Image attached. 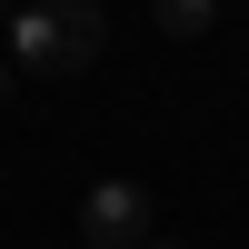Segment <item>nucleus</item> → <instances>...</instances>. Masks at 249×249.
I'll return each mask as SVG.
<instances>
[{"label": "nucleus", "mask_w": 249, "mask_h": 249, "mask_svg": "<svg viewBox=\"0 0 249 249\" xmlns=\"http://www.w3.org/2000/svg\"><path fill=\"white\" fill-rule=\"evenodd\" d=\"M100 40H110V20H100L90 0H70V10H20V20H10V70L70 80L80 60H100Z\"/></svg>", "instance_id": "obj_1"}, {"label": "nucleus", "mask_w": 249, "mask_h": 249, "mask_svg": "<svg viewBox=\"0 0 249 249\" xmlns=\"http://www.w3.org/2000/svg\"><path fill=\"white\" fill-rule=\"evenodd\" d=\"M80 239L90 249H150V190L140 179H90V199H80Z\"/></svg>", "instance_id": "obj_2"}, {"label": "nucleus", "mask_w": 249, "mask_h": 249, "mask_svg": "<svg viewBox=\"0 0 249 249\" xmlns=\"http://www.w3.org/2000/svg\"><path fill=\"white\" fill-rule=\"evenodd\" d=\"M150 20H160V40H199V30H210L219 10H210V0H160Z\"/></svg>", "instance_id": "obj_3"}, {"label": "nucleus", "mask_w": 249, "mask_h": 249, "mask_svg": "<svg viewBox=\"0 0 249 249\" xmlns=\"http://www.w3.org/2000/svg\"><path fill=\"white\" fill-rule=\"evenodd\" d=\"M0 100H10V60H0Z\"/></svg>", "instance_id": "obj_4"}, {"label": "nucleus", "mask_w": 249, "mask_h": 249, "mask_svg": "<svg viewBox=\"0 0 249 249\" xmlns=\"http://www.w3.org/2000/svg\"><path fill=\"white\" fill-rule=\"evenodd\" d=\"M150 249H190V239H150Z\"/></svg>", "instance_id": "obj_5"}]
</instances>
